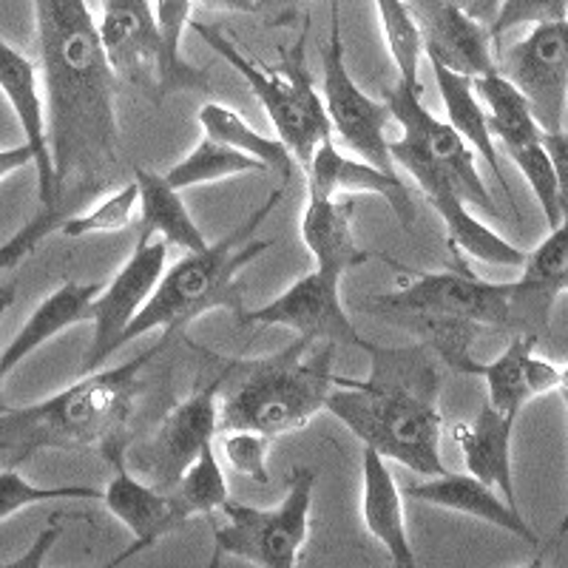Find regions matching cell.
Wrapping results in <instances>:
<instances>
[{"mask_svg":"<svg viewBox=\"0 0 568 568\" xmlns=\"http://www.w3.org/2000/svg\"><path fill=\"white\" fill-rule=\"evenodd\" d=\"M378 18H382L384 43L400 74V83L420 89V60H424V38H420L418 20L407 0H375Z\"/></svg>","mask_w":568,"mask_h":568,"instance_id":"cell-35","label":"cell"},{"mask_svg":"<svg viewBox=\"0 0 568 568\" xmlns=\"http://www.w3.org/2000/svg\"><path fill=\"white\" fill-rule=\"evenodd\" d=\"M478 91L480 103H484L486 116H489L491 136L504 142V149H520L529 142H540L542 129L537 125L529 103L520 91L515 89L511 80H506L500 71H489L484 78L471 80Z\"/></svg>","mask_w":568,"mask_h":568,"instance_id":"cell-30","label":"cell"},{"mask_svg":"<svg viewBox=\"0 0 568 568\" xmlns=\"http://www.w3.org/2000/svg\"><path fill=\"white\" fill-rule=\"evenodd\" d=\"M27 165H34V154L27 142L12 145V149H0V182L9 180L18 171H23Z\"/></svg>","mask_w":568,"mask_h":568,"instance_id":"cell-46","label":"cell"},{"mask_svg":"<svg viewBox=\"0 0 568 568\" xmlns=\"http://www.w3.org/2000/svg\"><path fill=\"white\" fill-rule=\"evenodd\" d=\"M253 3H256V14L267 27H291L298 18L296 0H253Z\"/></svg>","mask_w":568,"mask_h":568,"instance_id":"cell-44","label":"cell"},{"mask_svg":"<svg viewBox=\"0 0 568 568\" xmlns=\"http://www.w3.org/2000/svg\"><path fill=\"white\" fill-rule=\"evenodd\" d=\"M165 262H169V245L160 236H142L140 233L129 262L94 298V318H91L94 336H91L89 353L83 355L80 373L103 367L120 349L125 327L134 322L142 304L151 298L156 282L165 273Z\"/></svg>","mask_w":568,"mask_h":568,"instance_id":"cell-12","label":"cell"},{"mask_svg":"<svg viewBox=\"0 0 568 568\" xmlns=\"http://www.w3.org/2000/svg\"><path fill=\"white\" fill-rule=\"evenodd\" d=\"M568 267V220L551 227L549 240H542L526 253L524 276L511 282L509 291V327L517 333L540 336L549 329L551 307L560 296V278Z\"/></svg>","mask_w":568,"mask_h":568,"instance_id":"cell-20","label":"cell"},{"mask_svg":"<svg viewBox=\"0 0 568 568\" xmlns=\"http://www.w3.org/2000/svg\"><path fill=\"white\" fill-rule=\"evenodd\" d=\"M511 284L484 282L469 271L415 273L404 287L367 302V313L395 322L400 316L464 318L480 327H509Z\"/></svg>","mask_w":568,"mask_h":568,"instance_id":"cell-8","label":"cell"},{"mask_svg":"<svg viewBox=\"0 0 568 568\" xmlns=\"http://www.w3.org/2000/svg\"><path fill=\"white\" fill-rule=\"evenodd\" d=\"M362 520L369 537H375L389 551L395 568L418 566V557H415L407 535L398 484L389 471L387 458L369 446H364L362 455Z\"/></svg>","mask_w":568,"mask_h":568,"instance_id":"cell-24","label":"cell"},{"mask_svg":"<svg viewBox=\"0 0 568 568\" xmlns=\"http://www.w3.org/2000/svg\"><path fill=\"white\" fill-rule=\"evenodd\" d=\"M282 191H273L227 236H222L220 242H207L202 251L185 253L171 271L162 273L149 302L142 304L134 322L125 327L120 349L149 336L151 329L176 333L211 311H231L233 318H240L245 313L240 276L251 262L276 245V240H256V231L282 202Z\"/></svg>","mask_w":568,"mask_h":568,"instance_id":"cell-5","label":"cell"},{"mask_svg":"<svg viewBox=\"0 0 568 568\" xmlns=\"http://www.w3.org/2000/svg\"><path fill=\"white\" fill-rule=\"evenodd\" d=\"M3 382H7V378H3V375H0V413H7V409H12L7 404V398H3Z\"/></svg>","mask_w":568,"mask_h":568,"instance_id":"cell-52","label":"cell"},{"mask_svg":"<svg viewBox=\"0 0 568 568\" xmlns=\"http://www.w3.org/2000/svg\"><path fill=\"white\" fill-rule=\"evenodd\" d=\"M560 291L562 293L568 291V267H566V273H562V278H560Z\"/></svg>","mask_w":568,"mask_h":568,"instance_id":"cell-54","label":"cell"},{"mask_svg":"<svg viewBox=\"0 0 568 568\" xmlns=\"http://www.w3.org/2000/svg\"><path fill=\"white\" fill-rule=\"evenodd\" d=\"M202 125V134L211 136L216 142H225L231 149L242 151V154L253 156L265 165L271 174H276L282 182L293 180V171H296V156L291 154V149L284 145L278 136H267L262 131L253 129L240 111H233L225 103H205L196 114Z\"/></svg>","mask_w":568,"mask_h":568,"instance_id":"cell-29","label":"cell"},{"mask_svg":"<svg viewBox=\"0 0 568 568\" xmlns=\"http://www.w3.org/2000/svg\"><path fill=\"white\" fill-rule=\"evenodd\" d=\"M515 415L495 409L486 400L475 420H460L449 426V435L458 444L460 458L469 475L497 489L504 500L517 509L515 466H511V433H515Z\"/></svg>","mask_w":568,"mask_h":568,"instance_id":"cell-22","label":"cell"},{"mask_svg":"<svg viewBox=\"0 0 568 568\" xmlns=\"http://www.w3.org/2000/svg\"><path fill=\"white\" fill-rule=\"evenodd\" d=\"M542 149L549 154L551 165L557 174V187H560V207L562 220H568V129L542 131Z\"/></svg>","mask_w":568,"mask_h":568,"instance_id":"cell-42","label":"cell"},{"mask_svg":"<svg viewBox=\"0 0 568 568\" xmlns=\"http://www.w3.org/2000/svg\"><path fill=\"white\" fill-rule=\"evenodd\" d=\"M526 382H529L531 398L555 393V389H560V367H555L551 362L531 353L529 362H526Z\"/></svg>","mask_w":568,"mask_h":568,"instance_id":"cell-43","label":"cell"},{"mask_svg":"<svg viewBox=\"0 0 568 568\" xmlns=\"http://www.w3.org/2000/svg\"><path fill=\"white\" fill-rule=\"evenodd\" d=\"M103 291L98 282H65L58 291L49 293L43 302L34 307L27 324L18 329V336L0 353V375L7 378L18 364H23L32 353H38L43 344L58 338L74 324H85L94 318V298Z\"/></svg>","mask_w":568,"mask_h":568,"instance_id":"cell-23","label":"cell"},{"mask_svg":"<svg viewBox=\"0 0 568 568\" xmlns=\"http://www.w3.org/2000/svg\"><path fill=\"white\" fill-rule=\"evenodd\" d=\"M169 491L185 520L196 515H213V511H220L231 500L225 471H222L220 458L213 453V444H207L196 455L194 464L182 471L180 480Z\"/></svg>","mask_w":568,"mask_h":568,"instance_id":"cell-34","label":"cell"},{"mask_svg":"<svg viewBox=\"0 0 568 568\" xmlns=\"http://www.w3.org/2000/svg\"><path fill=\"white\" fill-rule=\"evenodd\" d=\"M191 27L236 74H242V80L251 85L253 98L262 103V109L271 116L278 140L291 149L298 165L307 169L318 145L333 136L324 100L316 85H313L311 65H307V54H304L311 18H304V32L298 34L296 43L291 49H282L278 65L256 63L231 38H225L220 29L196 23V20H191Z\"/></svg>","mask_w":568,"mask_h":568,"instance_id":"cell-6","label":"cell"},{"mask_svg":"<svg viewBox=\"0 0 568 568\" xmlns=\"http://www.w3.org/2000/svg\"><path fill=\"white\" fill-rule=\"evenodd\" d=\"M387 105L393 111V120L400 123V136L413 140L433 160L435 169H440L453 180L458 194L469 205H478L489 216H497L495 200H491L489 187H486L484 176L475 165V151L453 125L438 120L433 111L420 103V89L404 85L398 80V85L387 91Z\"/></svg>","mask_w":568,"mask_h":568,"instance_id":"cell-14","label":"cell"},{"mask_svg":"<svg viewBox=\"0 0 568 568\" xmlns=\"http://www.w3.org/2000/svg\"><path fill=\"white\" fill-rule=\"evenodd\" d=\"M426 60H429V65H433L435 83H438V94L440 100H444L449 125H453V129L469 142L471 151H478V154L484 156L486 165H489L491 174H495V180L500 182V187H504L506 200L515 205L509 180H506L504 169H500V156H497V149H495L489 116H486V109L484 103H480L478 91H475V85H471V78H464V74H458V71L446 69V65L435 58H426Z\"/></svg>","mask_w":568,"mask_h":568,"instance_id":"cell-26","label":"cell"},{"mask_svg":"<svg viewBox=\"0 0 568 568\" xmlns=\"http://www.w3.org/2000/svg\"><path fill=\"white\" fill-rule=\"evenodd\" d=\"M202 7L213 9V12H240V14H256V3L253 0H200Z\"/></svg>","mask_w":568,"mask_h":568,"instance_id":"cell-48","label":"cell"},{"mask_svg":"<svg viewBox=\"0 0 568 568\" xmlns=\"http://www.w3.org/2000/svg\"><path fill=\"white\" fill-rule=\"evenodd\" d=\"M424 38V58H435L464 78H484L497 69L491 34L449 0H407Z\"/></svg>","mask_w":568,"mask_h":568,"instance_id":"cell-16","label":"cell"},{"mask_svg":"<svg viewBox=\"0 0 568 568\" xmlns=\"http://www.w3.org/2000/svg\"><path fill=\"white\" fill-rule=\"evenodd\" d=\"M191 0H154V18L162 40V100L176 91H207V74L182 58V34L191 27Z\"/></svg>","mask_w":568,"mask_h":568,"instance_id":"cell-32","label":"cell"},{"mask_svg":"<svg viewBox=\"0 0 568 568\" xmlns=\"http://www.w3.org/2000/svg\"><path fill=\"white\" fill-rule=\"evenodd\" d=\"M54 205L74 213L120 169L116 74L89 0H34Z\"/></svg>","mask_w":568,"mask_h":568,"instance_id":"cell-1","label":"cell"},{"mask_svg":"<svg viewBox=\"0 0 568 568\" xmlns=\"http://www.w3.org/2000/svg\"><path fill=\"white\" fill-rule=\"evenodd\" d=\"M369 373L364 382L336 375L327 413L336 415L355 438L387 460L433 478L446 471L440 440V373L429 347H384L369 342Z\"/></svg>","mask_w":568,"mask_h":568,"instance_id":"cell-2","label":"cell"},{"mask_svg":"<svg viewBox=\"0 0 568 568\" xmlns=\"http://www.w3.org/2000/svg\"><path fill=\"white\" fill-rule=\"evenodd\" d=\"M65 216H71V211H65V207L60 205L40 207L38 216H32L27 225L14 233L12 240H7L3 245H0V273L12 271V267L20 265V262H23V258H27L29 253H32L34 247L49 236V233L60 231Z\"/></svg>","mask_w":568,"mask_h":568,"instance_id":"cell-40","label":"cell"},{"mask_svg":"<svg viewBox=\"0 0 568 568\" xmlns=\"http://www.w3.org/2000/svg\"><path fill=\"white\" fill-rule=\"evenodd\" d=\"M14 304V287H0V318H3V313L9 311V307H12Z\"/></svg>","mask_w":568,"mask_h":568,"instance_id":"cell-49","label":"cell"},{"mask_svg":"<svg viewBox=\"0 0 568 568\" xmlns=\"http://www.w3.org/2000/svg\"><path fill=\"white\" fill-rule=\"evenodd\" d=\"M3 466H20V464H18V458H14L12 449L0 444V469H3Z\"/></svg>","mask_w":568,"mask_h":568,"instance_id":"cell-50","label":"cell"},{"mask_svg":"<svg viewBox=\"0 0 568 568\" xmlns=\"http://www.w3.org/2000/svg\"><path fill=\"white\" fill-rule=\"evenodd\" d=\"M429 205L438 211V216L446 225V236L455 251L466 253V256L486 262V265H504V267H524L526 253L506 242L500 233L491 231L486 222L478 216H471L469 202L455 191V187H440L433 194L424 196Z\"/></svg>","mask_w":568,"mask_h":568,"instance_id":"cell-28","label":"cell"},{"mask_svg":"<svg viewBox=\"0 0 568 568\" xmlns=\"http://www.w3.org/2000/svg\"><path fill=\"white\" fill-rule=\"evenodd\" d=\"M271 440L273 438L256 433V429H225L222 433V455H225L227 466L245 478L256 480V484H271V471H267Z\"/></svg>","mask_w":568,"mask_h":568,"instance_id":"cell-39","label":"cell"},{"mask_svg":"<svg viewBox=\"0 0 568 568\" xmlns=\"http://www.w3.org/2000/svg\"><path fill=\"white\" fill-rule=\"evenodd\" d=\"M562 400H566V409H568V393H562ZM568 535V509H566V515H562V520H560V526H557V537H566Z\"/></svg>","mask_w":568,"mask_h":568,"instance_id":"cell-51","label":"cell"},{"mask_svg":"<svg viewBox=\"0 0 568 568\" xmlns=\"http://www.w3.org/2000/svg\"><path fill=\"white\" fill-rule=\"evenodd\" d=\"M222 382H225V369L213 375L211 382L196 384L194 393L162 415L156 433L134 455L145 484L171 489L182 471L194 464L196 455L213 444V438L220 435Z\"/></svg>","mask_w":568,"mask_h":568,"instance_id":"cell-10","label":"cell"},{"mask_svg":"<svg viewBox=\"0 0 568 568\" xmlns=\"http://www.w3.org/2000/svg\"><path fill=\"white\" fill-rule=\"evenodd\" d=\"M407 495L413 500H420V504L440 506V509L458 511V515L475 517V520L497 526V529L520 537L529 546H540V537L526 524V517L520 515V509L506 504L504 495H497L491 486H486L484 480H478L469 471L458 475V471L446 469L440 475H433V478H424L420 484H409Z\"/></svg>","mask_w":568,"mask_h":568,"instance_id":"cell-21","label":"cell"},{"mask_svg":"<svg viewBox=\"0 0 568 568\" xmlns=\"http://www.w3.org/2000/svg\"><path fill=\"white\" fill-rule=\"evenodd\" d=\"M560 393H568V367H560Z\"/></svg>","mask_w":568,"mask_h":568,"instance_id":"cell-53","label":"cell"},{"mask_svg":"<svg viewBox=\"0 0 568 568\" xmlns=\"http://www.w3.org/2000/svg\"><path fill=\"white\" fill-rule=\"evenodd\" d=\"M0 94L7 98L9 109L18 116L23 142L34 154L38 169L40 205H54V165L45 134V100L40 94V69L32 58L18 52L12 43L0 38Z\"/></svg>","mask_w":568,"mask_h":568,"instance_id":"cell-18","label":"cell"},{"mask_svg":"<svg viewBox=\"0 0 568 568\" xmlns=\"http://www.w3.org/2000/svg\"><path fill=\"white\" fill-rule=\"evenodd\" d=\"M353 213V196L336 200V196L307 194V207L302 216V242L316 258L318 271L344 276L369 258V253L355 242Z\"/></svg>","mask_w":568,"mask_h":568,"instance_id":"cell-25","label":"cell"},{"mask_svg":"<svg viewBox=\"0 0 568 568\" xmlns=\"http://www.w3.org/2000/svg\"><path fill=\"white\" fill-rule=\"evenodd\" d=\"M336 342H291L278 353L247 362H222L220 433L256 429L282 438L304 429L336 387Z\"/></svg>","mask_w":568,"mask_h":568,"instance_id":"cell-4","label":"cell"},{"mask_svg":"<svg viewBox=\"0 0 568 568\" xmlns=\"http://www.w3.org/2000/svg\"><path fill=\"white\" fill-rule=\"evenodd\" d=\"M304 174H307V194H378L393 207L400 225L413 227L415 202L400 174H387V171L375 169L373 162L362 160V156H347L333 142V136L318 145Z\"/></svg>","mask_w":568,"mask_h":568,"instance_id":"cell-19","label":"cell"},{"mask_svg":"<svg viewBox=\"0 0 568 568\" xmlns=\"http://www.w3.org/2000/svg\"><path fill=\"white\" fill-rule=\"evenodd\" d=\"M511 162H515L520 174L529 182L531 194L537 196V205L546 213V222H549V231L562 222V207H560V187H557V174L555 165H551L549 154L542 149L540 142H529V145H520V149H509Z\"/></svg>","mask_w":568,"mask_h":568,"instance_id":"cell-38","label":"cell"},{"mask_svg":"<svg viewBox=\"0 0 568 568\" xmlns=\"http://www.w3.org/2000/svg\"><path fill=\"white\" fill-rule=\"evenodd\" d=\"M497 71L524 94L542 131L562 129L568 109V18L535 23L524 40L500 54Z\"/></svg>","mask_w":568,"mask_h":568,"instance_id":"cell-11","label":"cell"},{"mask_svg":"<svg viewBox=\"0 0 568 568\" xmlns=\"http://www.w3.org/2000/svg\"><path fill=\"white\" fill-rule=\"evenodd\" d=\"M136 211H140V187L131 180L129 185L116 187L114 194L105 196L103 202H98L89 211L65 216L60 233L65 240H83L91 233H116L136 220Z\"/></svg>","mask_w":568,"mask_h":568,"instance_id":"cell-36","label":"cell"},{"mask_svg":"<svg viewBox=\"0 0 568 568\" xmlns=\"http://www.w3.org/2000/svg\"><path fill=\"white\" fill-rule=\"evenodd\" d=\"M265 165L253 156L242 154V151L231 149L225 142H216L211 136L202 134V140L196 142L194 151H187L180 162H174L169 171H165V180L176 187V191H185V187L196 185H211V182L231 180V176H245V174H265Z\"/></svg>","mask_w":568,"mask_h":568,"instance_id":"cell-33","label":"cell"},{"mask_svg":"<svg viewBox=\"0 0 568 568\" xmlns=\"http://www.w3.org/2000/svg\"><path fill=\"white\" fill-rule=\"evenodd\" d=\"M60 535H63V529H60V526H49L45 531H40L32 549L20 557V560H14L12 568H38V566H43V557L52 551V546L58 542Z\"/></svg>","mask_w":568,"mask_h":568,"instance_id":"cell-45","label":"cell"},{"mask_svg":"<svg viewBox=\"0 0 568 568\" xmlns=\"http://www.w3.org/2000/svg\"><path fill=\"white\" fill-rule=\"evenodd\" d=\"M537 336L515 333L509 347L497 355L495 362H475L471 358L460 375H480L489 389V404L506 415H520V409L531 400L529 382H526V362L535 353Z\"/></svg>","mask_w":568,"mask_h":568,"instance_id":"cell-31","label":"cell"},{"mask_svg":"<svg viewBox=\"0 0 568 568\" xmlns=\"http://www.w3.org/2000/svg\"><path fill=\"white\" fill-rule=\"evenodd\" d=\"M98 32L116 80L162 100V40L151 0H100Z\"/></svg>","mask_w":568,"mask_h":568,"instance_id":"cell-15","label":"cell"},{"mask_svg":"<svg viewBox=\"0 0 568 568\" xmlns=\"http://www.w3.org/2000/svg\"><path fill=\"white\" fill-rule=\"evenodd\" d=\"M449 3L464 9L466 14H471V18L486 23V27H491V20H495L497 9H500V0H449Z\"/></svg>","mask_w":568,"mask_h":568,"instance_id":"cell-47","label":"cell"},{"mask_svg":"<svg viewBox=\"0 0 568 568\" xmlns=\"http://www.w3.org/2000/svg\"><path fill=\"white\" fill-rule=\"evenodd\" d=\"M322 100L329 125L338 131L342 142L355 156L373 162L375 169L387 171V174H398L387 140L393 111H389L387 100L378 103L369 94H364L349 74L347 58H344L338 0H333L329 38L322 49Z\"/></svg>","mask_w":568,"mask_h":568,"instance_id":"cell-9","label":"cell"},{"mask_svg":"<svg viewBox=\"0 0 568 568\" xmlns=\"http://www.w3.org/2000/svg\"><path fill=\"white\" fill-rule=\"evenodd\" d=\"M316 471L296 466L287 480V495L276 509L227 500L225 524H213V562L240 557L258 568H296L304 542L311 540V511Z\"/></svg>","mask_w":568,"mask_h":568,"instance_id":"cell-7","label":"cell"},{"mask_svg":"<svg viewBox=\"0 0 568 568\" xmlns=\"http://www.w3.org/2000/svg\"><path fill=\"white\" fill-rule=\"evenodd\" d=\"M236 324H265V327H287L296 336L313 342H336L347 347H367V338L358 336L353 318L347 316L342 302V276L313 271L287 287L282 296L265 307L245 311Z\"/></svg>","mask_w":568,"mask_h":568,"instance_id":"cell-13","label":"cell"},{"mask_svg":"<svg viewBox=\"0 0 568 568\" xmlns=\"http://www.w3.org/2000/svg\"><path fill=\"white\" fill-rule=\"evenodd\" d=\"M134 182L140 187L136 220L142 236H160L169 247H180L185 253L202 251L207 245L205 233L185 207L180 191L165 176L151 169H136Z\"/></svg>","mask_w":568,"mask_h":568,"instance_id":"cell-27","label":"cell"},{"mask_svg":"<svg viewBox=\"0 0 568 568\" xmlns=\"http://www.w3.org/2000/svg\"><path fill=\"white\" fill-rule=\"evenodd\" d=\"M105 509L131 531V546L125 551L114 557L109 562L111 568L123 566L125 560H131L140 551H149L151 546L162 540V537L174 535L185 517L176 509L174 497L169 489H156V486L145 484V480L134 478L125 464L114 466V475H111L109 486L103 489Z\"/></svg>","mask_w":568,"mask_h":568,"instance_id":"cell-17","label":"cell"},{"mask_svg":"<svg viewBox=\"0 0 568 568\" xmlns=\"http://www.w3.org/2000/svg\"><path fill=\"white\" fill-rule=\"evenodd\" d=\"M568 18V0H500L495 20H491V40H500L511 29L524 23H549V20Z\"/></svg>","mask_w":568,"mask_h":568,"instance_id":"cell-41","label":"cell"},{"mask_svg":"<svg viewBox=\"0 0 568 568\" xmlns=\"http://www.w3.org/2000/svg\"><path fill=\"white\" fill-rule=\"evenodd\" d=\"M169 336L162 333L154 347L120 367L80 373V382L52 398L0 413V444L12 449L18 464H27L45 449L100 453L111 466L125 464L131 420L145 389V367L169 344Z\"/></svg>","mask_w":568,"mask_h":568,"instance_id":"cell-3","label":"cell"},{"mask_svg":"<svg viewBox=\"0 0 568 568\" xmlns=\"http://www.w3.org/2000/svg\"><path fill=\"white\" fill-rule=\"evenodd\" d=\"M103 491L91 486H34L18 471V466L0 469V524L29 506L54 504V500H100Z\"/></svg>","mask_w":568,"mask_h":568,"instance_id":"cell-37","label":"cell"}]
</instances>
